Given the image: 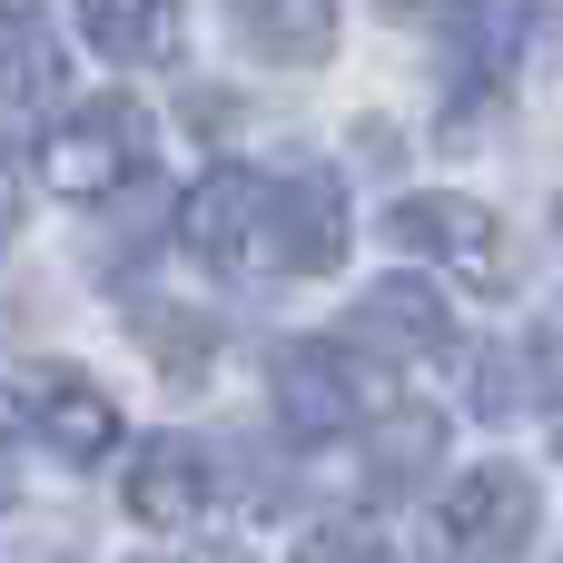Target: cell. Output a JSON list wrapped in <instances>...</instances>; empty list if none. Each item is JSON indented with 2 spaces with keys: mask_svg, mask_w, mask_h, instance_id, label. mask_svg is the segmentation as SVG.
Segmentation results:
<instances>
[{
  "mask_svg": "<svg viewBox=\"0 0 563 563\" xmlns=\"http://www.w3.org/2000/svg\"><path fill=\"white\" fill-rule=\"evenodd\" d=\"M69 89V59L40 20V0H0V119H40Z\"/></svg>",
  "mask_w": 563,
  "mask_h": 563,
  "instance_id": "30bf717a",
  "label": "cell"
},
{
  "mask_svg": "<svg viewBox=\"0 0 563 563\" xmlns=\"http://www.w3.org/2000/svg\"><path fill=\"white\" fill-rule=\"evenodd\" d=\"M346 336H356V346H376V356H406V366H426V356H445V346H455V317H445V297H435V287H416V277H386V287H366V297H356Z\"/></svg>",
  "mask_w": 563,
  "mask_h": 563,
  "instance_id": "ba28073f",
  "label": "cell"
},
{
  "mask_svg": "<svg viewBox=\"0 0 563 563\" xmlns=\"http://www.w3.org/2000/svg\"><path fill=\"white\" fill-rule=\"evenodd\" d=\"M30 426H40V445H49L59 465H109V445H119L109 386H89V376H69V366L30 386Z\"/></svg>",
  "mask_w": 563,
  "mask_h": 563,
  "instance_id": "9c48e42d",
  "label": "cell"
},
{
  "mask_svg": "<svg viewBox=\"0 0 563 563\" xmlns=\"http://www.w3.org/2000/svg\"><path fill=\"white\" fill-rule=\"evenodd\" d=\"M228 10H238L247 49L287 59V69H317L336 49V0H228Z\"/></svg>",
  "mask_w": 563,
  "mask_h": 563,
  "instance_id": "8fae6325",
  "label": "cell"
},
{
  "mask_svg": "<svg viewBox=\"0 0 563 563\" xmlns=\"http://www.w3.org/2000/svg\"><path fill=\"white\" fill-rule=\"evenodd\" d=\"M297 563H396V554H386L366 525H317V534L297 544Z\"/></svg>",
  "mask_w": 563,
  "mask_h": 563,
  "instance_id": "9a60e30c",
  "label": "cell"
},
{
  "mask_svg": "<svg viewBox=\"0 0 563 563\" xmlns=\"http://www.w3.org/2000/svg\"><path fill=\"white\" fill-rule=\"evenodd\" d=\"M435 445H445L435 416H396L386 445H376V485H416V475H435Z\"/></svg>",
  "mask_w": 563,
  "mask_h": 563,
  "instance_id": "5bb4252c",
  "label": "cell"
},
{
  "mask_svg": "<svg viewBox=\"0 0 563 563\" xmlns=\"http://www.w3.org/2000/svg\"><path fill=\"white\" fill-rule=\"evenodd\" d=\"M386 228H396V247H406V257L445 267L455 287H485V297H505V228H495V208L426 188V198H396V218H386Z\"/></svg>",
  "mask_w": 563,
  "mask_h": 563,
  "instance_id": "7a4b0ae2",
  "label": "cell"
},
{
  "mask_svg": "<svg viewBox=\"0 0 563 563\" xmlns=\"http://www.w3.org/2000/svg\"><path fill=\"white\" fill-rule=\"evenodd\" d=\"M267 247H277V267L327 277V267L346 257V188H336L327 168L277 178V188H267Z\"/></svg>",
  "mask_w": 563,
  "mask_h": 563,
  "instance_id": "8992f818",
  "label": "cell"
},
{
  "mask_svg": "<svg viewBox=\"0 0 563 563\" xmlns=\"http://www.w3.org/2000/svg\"><path fill=\"white\" fill-rule=\"evenodd\" d=\"M79 30H89V49H109V59H168L178 0H79Z\"/></svg>",
  "mask_w": 563,
  "mask_h": 563,
  "instance_id": "7c38bea8",
  "label": "cell"
},
{
  "mask_svg": "<svg viewBox=\"0 0 563 563\" xmlns=\"http://www.w3.org/2000/svg\"><path fill=\"white\" fill-rule=\"evenodd\" d=\"M0 563H79V554H69V544H40V554H30V544H0Z\"/></svg>",
  "mask_w": 563,
  "mask_h": 563,
  "instance_id": "e0dca14e",
  "label": "cell"
},
{
  "mask_svg": "<svg viewBox=\"0 0 563 563\" xmlns=\"http://www.w3.org/2000/svg\"><path fill=\"white\" fill-rule=\"evenodd\" d=\"M445 544L455 563H515L534 544V475L525 465H475V475H455L445 485Z\"/></svg>",
  "mask_w": 563,
  "mask_h": 563,
  "instance_id": "277c9868",
  "label": "cell"
},
{
  "mask_svg": "<svg viewBox=\"0 0 563 563\" xmlns=\"http://www.w3.org/2000/svg\"><path fill=\"white\" fill-rule=\"evenodd\" d=\"M178 238H188V257L218 267V277L267 267V257H277V247H267V178H257V168H208V178L188 188V208H178Z\"/></svg>",
  "mask_w": 563,
  "mask_h": 563,
  "instance_id": "3957f363",
  "label": "cell"
},
{
  "mask_svg": "<svg viewBox=\"0 0 563 563\" xmlns=\"http://www.w3.org/2000/svg\"><path fill=\"white\" fill-rule=\"evenodd\" d=\"M139 158H148V109H139V99H89V109H69V119L40 139V188H59V198H109V188L139 178Z\"/></svg>",
  "mask_w": 563,
  "mask_h": 563,
  "instance_id": "6da1fadb",
  "label": "cell"
},
{
  "mask_svg": "<svg viewBox=\"0 0 563 563\" xmlns=\"http://www.w3.org/2000/svg\"><path fill=\"white\" fill-rule=\"evenodd\" d=\"M139 346L158 356V376H208L218 327H208V317H178V307H148V317H139Z\"/></svg>",
  "mask_w": 563,
  "mask_h": 563,
  "instance_id": "4fadbf2b",
  "label": "cell"
},
{
  "mask_svg": "<svg viewBox=\"0 0 563 563\" xmlns=\"http://www.w3.org/2000/svg\"><path fill=\"white\" fill-rule=\"evenodd\" d=\"M119 495H129V515H139L148 534H188V525L208 515V455H198L188 435H148V445L129 455Z\"/></svg>",
  "mask_w": 563,
  "mask_h": 563,
  "instance_id": "52a82bcc",
  "label": "cell"
},
{
  "mask_svg": "<svg viewBox=\"0 0 563 563\" xmlns=\"http://www.w3.org/2000/svg\"><path fill=\"white\" fill-rule=\"evenodd\" d=\"M10 228H20V168L0 158V247H10Z\"/></svg>",
  "mask_w": 563,
  "mask_h": 563,
  "instance_id": "2e32d148",
  "label": "cell"
},
{
  "mask_svg": "<svg viewBox=\"0 0 563 563\" xmlns=\"http://www.w3.org/2000/svg\"><path fill=\"white\" fill-rule=\"evenodd\" d=\"M267 406H277V426H287L297 445H336V435L356 426V376H346V346H317V336L277 346V366H267Z\"/></svg>",
  "mask_w": 563,
  "mask_h": 563,
  "instance_id": "5b68a950",
  "label": "cell"
}]
</instances>
